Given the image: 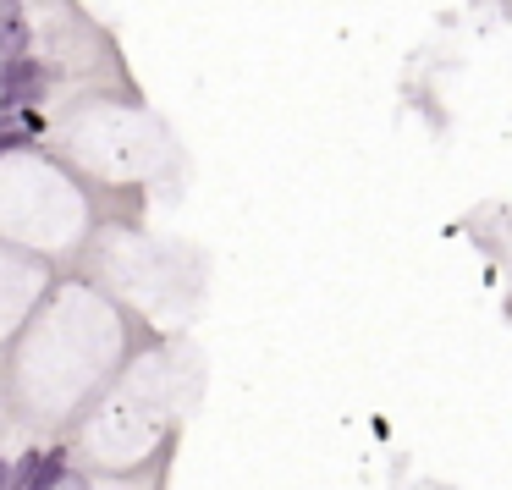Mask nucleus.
I'll return each mask as SVG.
<instances>
[{"label": "nucleus", "mask_w": 512, "mask_h": 490, "mask_svg": "<svg viewBox=\"0 0 512 490\" xmlns=\"http://www.w3.org/2000/svg\"><path fill=\"white\" fill-rule=\"evenodd\" d=\"M50 89V67L34 56H17L0 67V116H12L17 105H34L39 94Z\"/></svg>", "instance_id": "f257e3e1"}, {"label": "nucleus", "mask_w": 512, "mask_h": 490, "mask_svg": "<svg viewBox=\"0 0 512 490\" xmlns=\"http://www.w3.org/2000/svg\"><path fill=\"white\" fill-rule=\"evenodd\" d=\"M67 474L72 468H67V452H61V446L28 452V457H17V468H12V490H56Z\"/></svg>", "instance_id": "f03ea898"}, {"label": "nucleus", "mask_w": 512, "mask_h": 490, "mask_svg": "<svg viewBox=\"0 0 512 490\" xmlns=\"http://www.w3.org/2000/svg\"><path fill=\"white\" fill-rule=\"evenodd\" d=\"M28 56V23H23V6L17 0H0V67L6 61Z\"/></svg>", "instance_id": "7ed1b4c3"}, {"label": "nucleus", "mask_w": 512, "mask_h": 490, "mask_svg": "<svg viewBox=\"0 0 512 490\" xmlns=\"http://www.w3.org/2000/svg\"><path fill=\"white\" fill-rule=\"evenodd\" d=\"M28 144V133H6V127H0V155H12V149H23Z\"/></svg>", "instance_id": "20e7f679"}, {"label": "nucleus", "mask_w": 512, "mask_h": 490, "mask_svg": "<svg viewBox=\"0 0 512 490\" xmlns=\"http://www.w3.org/2000/svg\"><path fill=\"white\" fill-rule=\"evenodd\" d=\"M12 468H17L12 457H0V490H12Z\"/></svg>", "instance_id": "39448f33"}, {"label": "nucleus", "mask_w": 512, "mask_h": 490, "mask_svg": "<svg viewBox=\"0 0 512 490\" xmlns=\"http://www.w3.org/2000/svg\"><path fill=\"white\" fill-rule=\"evenodd\" d=\"M56 490H83V479H78V474H67V479H61Z\"/></svg>", "instance_id": "423d86ee"}]
</instances>
